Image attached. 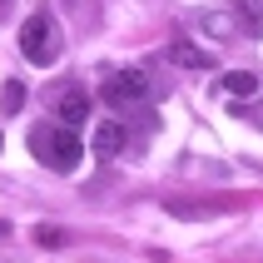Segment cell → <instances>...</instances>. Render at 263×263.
I'll list each match as a JSON object with an SVG mask.
<instances>
[{"mask_svg": "<svg viewBox=\"0 0 263 263\" xmlns=\"http://www.w3.org/2000/svg\"><path fill=\"white\" fill-rule=\"evenodd\" d=\"M35 243H45V249H60V243H65V229H55V223H40V229H35Z\"/></svg>", "mask_w": 263, "mask_h": 263, "instance_id": "30bf717a", "label": "cell"}, {"mask_svg": "<svg viewBox=\"0 0 263 263\" xmlns=\"http://www.w3.org/2000/svg\"><path fill=\"white\" fill-rule=\"evenodd\" d=\"M100 100L109 104L115 115H134V109H144V104L154 100V80H149L144 70H115L104 80Z\"/></svg>", "mask_w": 263, "mask_h": 263, "instance_id": "7a4b0ae2", "label": "cell"}, {"mask_svg": "<svg viewBox=\"0 0 263 263\" xmlns=\"http://www.w3.org/2000/svg\"><path fill=\"white\" fill-rule=\"evenodd\" d=\"M234 15L249 40H263V0H234Z\"/></svg>", "mask_w": 263, "mask_h": 263, "instance_id": "8992f818", "label": "cell"}, {"mask_svg": "<svg viewBox=\"0 0 263 263\" xmlns=\"http://www.w3.org/2000/svg\"><path fill=\"white\" fill-rule=\"evenodd\" d=\"M20 55L35 65V70H45V65H55L60 60V25L50 10H35L20 25Z\"/></svg>", "mask_w": 263, "mask_h": 263, "instance_id": "3957f363", "label": "cell"}, {"mask_svg": "<svg viewBox=\"0 0 263 263\" xmlns=\"http://www.w3.org/2000/svg\"><path fill=\"white\" fill-rule=\"evenodd\" d=\"M0 144H5V139H0Z\"/></svg>", "mask_w": 263, "mask_h": 263, "instance_id": "4fadbf2b", "label": "cell"}, {"mask_svg": "<svg viewBox=\"0 0 263 263\" xmlns=\"http://www.w3.org/2000/svg\"><path fill=\"white\" fill-rule=\"evenodd\" d=\"M5 5H10V0H0V15H10V10H5Z\"/></svg>", "mask_w": 263, "mask_h": 263, "instance_id": "8fae6325", "label": "cell"}, {"mask_svg": "<svg viewBox=\"0 0 263 263\" xmlns=\"http://www.w3.org/2000/svg\"><path fill=\"white\" fill-rule=\"evenodd\" d=\"M219 89L229 95V100H249V95H258V74L253 70H229L219 80Z\"/></svg>", "mask_w": 263, "mask_h": 263, "instance_id": "52a82bcc", "label": "cell"}, {"mask_svg": "<svg viewBox=\"0 0 263 263\" xmlns=\"http://www.w3.org/2000/svg\"><path fill=\"white\" fill-rule=\"evenodd\" d=\"M65 89H70V85H65ZM89 109H95V100H89L85 89H70V95H60V119H65V124H85Z\"/></svg>", "mask_w": 263, "mask_h": 263, "instance_id": "5b68a950", "label": "cell"}, {"mask_svg": "<svg viewBox=\"0 0 263 263\" xmlns=\"http://www.w3.org/2000/svg\"><path fill=\"white\" fill-rule=\"evenodd\" d=\"M124 144H129V134H124V124H119V119H104L100 129H95V154H100L104 164L115 159V154H119Z\"/></svg>", "mask_w": 263, "mask_h": 263, "instance_id": "277c9868", "label": "cell"}, {"mask_svg": "<svg viewBox=\"0 0 263 263\" xmlns=\"http://www.w3.org/2000/svg\"><path fill=\"white\" fill-rule=\"evenodd\" d=\"M174 60H179V65H189V70H214V55H209V50H194L189 40L174 45Z\"/></svg>", "mask_w": 263, "mask_h": 263, "instance_id": "ba28073f", "label": "cell"}, {"mask_svg": "<svg viewBox=\"0 0 263 263\" xmlns=\"http://www.w3.org/2000/svg\"><path fill=\"white\" fill-rule=\"evenodd\" d=\"M25 109V85L20 80H5V89H0V115H20Z\"/></svg>", "mask_w": 263, "mask_h": 263, "instance_id": "9c48e42d", "label": "cell"}, {"mask_svg": "<svg viewBox=\"0 0 263 263\" xmlns=\"http://www.w3.org/2000/svg\"><path fill=\"white\" fill-rule=\"evenodd\" d=\"M30 154H35L45 169L70 174V169H80V159H85V144H80V134L65 129V124H35V129H30Z\"/></svg>", "mask_w": 263, "mask_h": 263, "instance_id": "6da1fadb", "label": "cell"}, {"mask_svg": "<svg viewBox=\"0 0 263 263\" xmlns=\"http://www.w3.org/2000/svg\"><path fill=\"white\" fill-rule=\"evenodd\" d=\"M0 238H5V219H0Z\"/></svg>", "mask_w": 263, "mask_h": 263, "instance_id": "7c38bea8", "label": "cell"}]
</instances>
